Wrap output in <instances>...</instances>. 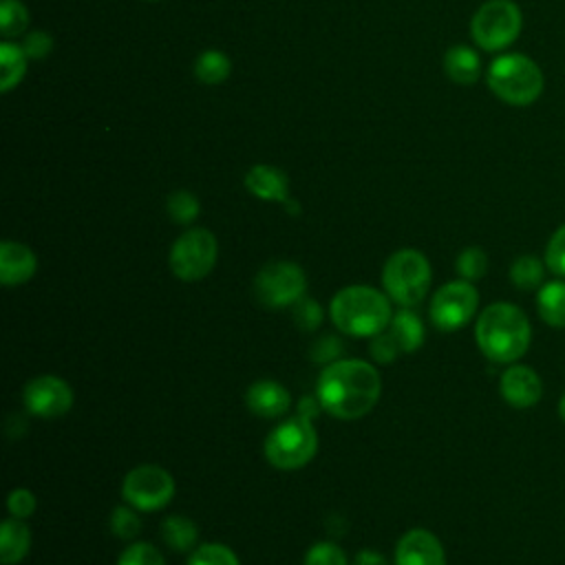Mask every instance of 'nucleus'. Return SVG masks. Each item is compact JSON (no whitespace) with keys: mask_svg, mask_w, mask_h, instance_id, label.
<instances>
[{"mask_svg":"<svg viewBox=\"0 0 565 565\" xmlns=\"http://www.w3.org/2000/svg\"><path fill=\"white\" fill-rule=\"evenodd\" d=\"M22 399L31 415L53 419L73 406V388L57 375H38L26 382Z\"/></svg>","mask_w":565,"mask_h":565,"instance_id":"f8f14e48","label":"nucleus"},{"mask_svg":"<svg viewBox=\"0 0 565 565\" xmlns=\"http://www.w3.org/2000/svg\"><path fill=\"white\" fill-rule=\"evenodd\" d=\"M342 340H338L335 335H322L313 347H311V360L316 364H331V362H338L342 360Z\"/></svg>","mask_w":565,"mask_h":565,"instance_id":"e433bc0d","label":"nucleus"},{"mask_svg":"<svg viewBox=\"0 0 565 565\" xmlns=\"http://www.w3.org/2000/svg\"><path fill=\"white\" fill-rule=\"evenodd\" d=\"M51 46H53V40H51V35L44 33V31H33V33H29V35L24 38V42H22V49H24L26 57H31V60H42V57H46L49 51H51Z\"/></svg>","mask_w":565,"mask_h":565,"instance_id":"4c0bfd02","label":"nucleus"},{"mask_svg":"<svg viewBox=\"0 0 565 565\" xmlns=\"http://www.w3.org/2000/svg\"><path fill=\"white\" fill-rule=\"evenodd\" d=\"M479 307V294L470 280H452L439 287L430 300V320L439 331L466 327Z\"/></svg>","mask_w":565,"mask_h":565,"instance_id":"9b49d317","label":"nucleus"},{"mask_svg":"<svg viewBox=\"0 0 565 565\" xmlns=\"http://www.w3.org/2000/svg\"><path fill=\"white\" fill-rule=\"evenodd\" d=\"M245 188L263 201L274 203H287L289 201V179L282 170L274 166L258 163L247 170L245 174Z\"/></svg>","mask_w":565,"mask_h":565,"instance_id":"f3484780","label":"nucleus"},{"mask_svg":"<svg viewBox=\"0 0 565 565\" xmlns=\"http://www.w3.org/2000/svg\"><path fill=\"white\" fill-rule=\"evenodd\" d=\"M307 289V278L300 265L289 260H271L258 269L254 278V294L260 305L269 309L294 307Z\"/></svg>","mask_w":565,"mask_h":565,"instance_id":"1a4fd4ad","label":"nucleus"},{"mask_svg":"<svg viewBox=\"0 0 565 565\" xmlns=\"http://www.w3.org/2000/svg\"><path fill=\"white\" fill-rule=\"evenodd\" d=\"M265 457L278 470H296L307 466L318 450L313 417L294 415L278 424L265 439Z\"/></svg>","mask_w":565,"mask_h":565,"instance_id":"39448f33","label":"nucleus"},{"mask_svg":"<svg viewBox=\"0 0 565 565\" xmlns=\"http://www.w3.org/2000/svg\"><path fill=\"white\" fill-rule=\"evenodd\" d=\"M430 263L417 249H399L384 263L382 285L391 300L399 307H413L424 300L430 287Z\"/></svg>","mask_w":565,"mask_h":565,"instance_id":"423d86ee","label":"nucleus"},{"mask_svg":"<svg viewBox=\"0 0 565 565\" xmlns=\"http://www.w3.org/2000/svg\"><path fill=\"white\" fill-rule=\"evenodd\" d=\"M218 245L210 230L194 227L183 232L170 249V269L177 278L194 282L205 278L216 265Z\"/></svg>","mask_w":565,"mask_h":565,"instance_id":"6e6552de","label":"nucleus"},{"mask_svg":"<svg viewBox=\"0 0 565 565\" xmlns=\"http://www.w3.org/2000/svg\"><path fill=\"white\" fill-rule=\"evenodd\" d=\"M329 313L340 331L358 338L382 333L393 318L388 296L366 285L340 289L329 305Z\"/></svg>","mask_w":565,"mask_h":565,"instance_id":"7ed1b4c3","label":"nucleus"},{"mask_svg":"<svg viewBox=\"0 0 565 565\" xmlns=\"http://www.w3.org/2000/svg\"><path fill=\"white\" fill-rule=\"evenodd\" d=\"M294 322L298 324V329L302 331H313L320 322H322V307L316 300L309 298H300L294 305Z\"/></svg>","mask_w":565,"mask_h":565,"instance_id":"f704fd0d","label":"nucleus"},{"mask_svg":"<svg viewBox=\"0 0 565 565\" xmlns=\"http://www.w3.org/2000/svg\"><path fill=\"white\" fill-rule=\"evenodd\" d=\"M188 565H241V563H238L236 554L227 545L205 543V545H199L190 554Z\"/></svg>","mask_w":565,"mask_h":565,"instance_id":"cd10ccee","label":"nucleus"},{"mask_svg":"<svg viewBox=\"0 0 565 565\" xmlns=\"http://www.w3.org/2000/svg\"><path fill=\"white\" fill-rule=\"evenodd\" d=\"M117 565H166L161 552L150 543H130L121 554Z\"/></svg>","mask_w":565,"mask_h":565,"instance_id":"7c9ffc66","label":"nucleus"},{"mask_svg":"<svg viewBox=\"0 0 565 565\" xmlns=\"http://www.w3.org/2000/svg\"><path fill=\"white\" fill-rule=\"evenodd\" d=\"M353 565H386V558L380 552H375V550H362L355 556Z\"/></svg>","mask_w":565,"mask_h":565,"instance_id":"58836bf2","label":"nucleus"},{"mask_svg":"<svg viewBox=\"0 0 565 565\" xmlns=\"http://www.w3.org/2000/svg\"><path fill=\"white\" fill-rule=\"evenodd\" d=\"M475 340L490 362L514 364L530 347L532 327L516 305L492 302L477 318Z\"/></svg>","mask_w":565,"mask_h":565,"instance_id":"f03ea898","label":"nucleus"},{"mask_svg":"<svg viewBox=\"0 0 565 565\" xmlns=\"http://www.w3.org/2000/svg\"><path fill=\"white\" fill-rule=\"evenodd\" d=\"M543 276H545V267L532 254L516 256L514 263L510 265V280L514 287H519L523 291L539 289L543 285Z\"/></svg>","mask_w":565,"mask_h":565,"instance_id":"393cba45","label":"nucleus"},{"mask_svg":"<svg viewBox=\"0 0 565 565\" xmlns=\"http://www.w3.org/2000/svg\"><path fill=\"white\" fill-rule=\"evenodd\" d=\"M29 24V11L20 0H2L0 2V31L4 40H13L24 33Z\"/></svg>","mask_w":565,"mask_h":565,"instance_id":"a878e982","label":"nucleus"},{"mask_svg":"<svg viewBox=\"0 0 565 565\" xmlns=\"http://www.w3.org/2000/svg\"><path fill=\"white\" fill-rule=\"evenodd\" d=\"M536 311L547 327L565 329V280H550L539 287Z\"/></svg>","mask_w":565,"mask_h":565,"instance_id":"aec40b11","label":"nucleus"},{"mask_svg":"<svg viewBox=\"0 0 565 565\" xmlns=\"http://www.w3.org/2000/svg\"><path fill=\"white\" fill-rule=\"evenodd\" d=\"M121 494L126 503L141 512H154L170 503L174 497V479L172 475L154 463L135 466L121 483Z\"/></svg>","mask_w":565,"mask_h":565,"instance_id":"9d476101","label":"nucleus"},{"mask_svg":"<svg viewBox=\"0 0 565 565\" xmlns=\"http://www.w3.org/2000/svg\"><path fill=\"white\" fill-rule=\"evenodd\" d=\"M35 269H38V258L31 247L15 241H2L0 245L2 285H22L35 274Z\"/></svg>","mask_w":565,"mask_h":565,"instance_id":"dca6fc26","label":"nucleus"},{"mask_svg":"<svg viewBox=\"0 0 565 565\" xmlns=\"http://www.w3.org/2000/svg\"><path fill=\"white\" fill-rule=\"evenodd\" d=\"M545 265L552 274L565 278V223L547 241Z\"/></svg>","mask_w":565,"mask_h":565,"instance_id":"2f4dec72","label":"nucleus"},{"mask_svg":"<svg viewBox=\"0 0 565 565\" xmlns=\"http://www.w3.org/2000/svg\"><path fill=\"white\" fill-rule=\"evenodd\" d=\"M382 391L377 369L364 360H338L322 369L316 397L329 415L338 419H358L366 415Z\"/></svg>","mask_w":565,"mask_h":565,"instance_id":"f257e3e1","label":"nucleus"},{"mask_svg":"<svg viewBox=\"0 0 565 565\" xmlns=\"http://www.w3.org/2000/svg\"><path fill=\"white\" fill-rule=\"evenodd\" d=\"M166 207H168V216H170L174 223H181V225L192 223V221L199 216V210H201L199 199H196L192 192H188V190H177V192H172V194L168 196Z\"/></svg>","mask_w":565,"mask_h":565,"instance_id":"bb28decb","label":"nucleus"},{"mask_svg":"<svg viewBox=\"0 0 565 565\" xmlns=\"http://www.w3.org/2000/svg\"><path fill=\"white\" fill-rule=\"evenodd\" d=\"M501 397L514 408H530L543 395V382L539 373L525 364H510L499 380Z\"/></svg>","mask_w":565,"mask_h":565,"instance_id":"ddd939ff","label":"nucleus"},{"mask_svg":"<svg viewBox=\"0 0 565 565\" xmlns=\"http://www.w3.org/2000/svg\"><path fill=\"white\" fill-rule=\"evenodd\" d=\"M369 353H371V358H373L375 362H380V364H391V362L402 353V349H399V344L395 342V338L391 335V331H388V327H386L382 333L373 335V342H371V347H369Z\"/></svg>","mask_w":565,"mask_h":565,"instance_id":"72a5a7b5","label":"nucleus"},{"mask_svg":"<svg viewBox=\"0 0 565 565\" xmlns=\"http://www.w3.org/2000/svg\"><path fill=\"white\" fill-rule=\"evenodd\" d=\"M395 565H446V552L433 532L417 527L399 539Z\"/></svg>","mask_w":565,"mask_h":565,"instance_id":"4468645a","label":"nucleus"},{"mask_svg":"<svg viewBox=\"0 0 565 565\" xmlns=\"http://www.w3.org/2000/svg\"><path fill=\"white\" fill-rule=\"evenodd\" d=\"M558 415H561V419L565 422V393H563L561 399H558Z\"/></svg>","mask_w":565,"mask_h":565,"instance_id":"ea45409f","label":"nucleus"},{"mask_svg":"<svg viewBox=\"0 0 565 565\" xmlns=\"http://www.w3.org/2000/svg\"><path fill=\"white\" fill-rule=\"evenodd\" d=\"M523 26L521 9L512 0L483 2L470 22V35L483 51H501L510 46Z\"/></svg>","mask_w":565,"mask_h":565,"instance_id":"0eeeda50","label":"nucleus"},{"mask_svg":"<svg viewBox=\"0 0 565 565\" xmlns=\"http://www.w3.org/2000/svg\"><path fill=\"white\" fill-rule=\"evenodd\" d=\"M457 274L463 278V280H479L486 269H488V256L481 247H466L459 256H457Z\"/></svg>","mask_w":565,"mask_h":565,"instance_id":"c756f323","label":"nucleus"},{"mask_svg":"<svg viewBox=\"0 0 565 565\" xmlns=\"http://www.w3.org/2000/svg\"><path fill=\"white\" fill-rule=\"evenodd\" d=\"M444 71H446V75L455 84L470 86L481 75V60H479L475 49L457 44V46H450L446 51V55H444Z\"/></svg>","mask_w":565,"mask_h":565,"instance_id":"a211bd4d","label":"nucleus"},{"mask_svg":"<svg viewBox=\"0 0 565 565\" xmlns=\"http://www.w3.org/2000/svg\"><path fill=\"white\" fill-rule=\"evenodd\" d=\"M490 90L510 106H527L543 93V73L523 53L499 55L488 66Z\"/></svg>","mask_w":565,"mask_h":565,"instance_id":"20e7f679","label":"nucleus"},{"mask_svg":"<svg viewBox=\"0 0 565 565\" xmlns=\"http://www.w3.org/2000/svg\"><path fill=\"white\" fill-rule=\"evenodd\" d=\"M31 547V532L22 519H7L0 525V561L2 565L20 563Z\"/></svg>","mask_w":565,"mask_h":565,"instance_id":"6ab92c4d","label":"nucleus"},{"mask_svg":"<svg viewBox=\"0 0 565 565\" xmlns=\"http://www.w3.org/2000/svg\"><path fill=\"white\" fill-rule=\"evenodd\" d=\"M161 536L168 543V547H172L177 552H188L194 547V543L199 539V530L192 519L174 514L161 523Z\"/></svg>","mask_w":565,"mask_h":565,"instance_id":"b1692460","label":"nucleus"},{"mask_svg":"<svg viewBox=\"0 0 565 565\" xmlns=\"http://www.w3.org/2000/svg\"><path fill=\"white\" fill-rule=\"evenodd\" d=\"M388 331L395 338V342L399 344L402 353H411V351L419 349L422 342H424L422 320L413 311H408L406 307L399 309L397 313H393Z\"/></svg>","mask_w":565,"mask_h":565,"instance_id":"4be33fe9","label":"nucleus"},{"mask_svg":"<svg viewBox=\"0 0 565 565\" xmlns=\"http://www.w3.org/2000/svg\"><path fill=\"white\" fill-rule=\"evenodd\" d=\"M232 73V62L223 51L216 49H207L203 53H199V57L194 60V75L199 77V82L214 86L221 84L230 77Z\"/></svg>","mask_w":565,"mask_h":565,"instance_id":"5701e85b","label":"nucleus"},{"mask_svg":"<svg viewBox=\"0 0 565 565\" xmlns=\"http://www.w3.org/2000/svg\"><path fill=\"white\" fill-rule=\"evenodd\" d=\"M35 505H38L35 494L26 488H15L7 497V508L13 519H22V521L29 519L35 512Z\"/></svg>","mask_w":565,"mask_h":565,"instance_id":"c9c22d12","label":"nucleus"},{"mask_svg":"<svg viewBox=\"0 0 565 565\" xmlns=\"http://www.w3.org/2000/svg\"><path fill=\"white\" fill-rule=\"evenodd\" d=\"M247 408L258 417H280L291 406L289 391L274 380H258L245 393Z\"/></svg>","mask_w":565,"mask_h":565,"instance_id":"2eb2a0df","label":"nucleus"},{"mask_svg":"<svg viewBox=\"0 0 565 565\" xmlns=\"http://www.w3.org/2000/svg\"><path fill=\"white\" fill-rule=\"evenodd\" d=\"M305 565H349L344 552L335 545V543H316L307 556H305Z\"/></svg>","mask_w":565,"mask_h":565,"instance_id":"473e14b6","label":"nucleus"},{"mask_svg":"<svg viewBox=\"0 0 565 565\" xmlns=\"http://www.w3.org/2000/svg\"><path fill=\"white\" fill-rule=\"evenodd\" d=\"M26 53L22 44H13L4 40L0 44V90L9 93L13 86H18L26 73Z\"/></svg>","mask_w":565,"mask_h":565,"instance_id":"412c9836","label":"nucleus"},{"mask_svg":"<svg viewBox=\"0 0 565 565\" xmlns=\"http://www.w3.org/2000/svg\"><path fill=\"white\" fill-rule=\"evenodd\" d=\"M110 532L117 536V539H124V541H132L139 532H141V521L135 512V508L128 503V505H117L110 514Z\"/></svg>","mask_w":565,"mask_h":565,"instance_id":"c85d7f7f","label":"nucleus"}]
</instances>
